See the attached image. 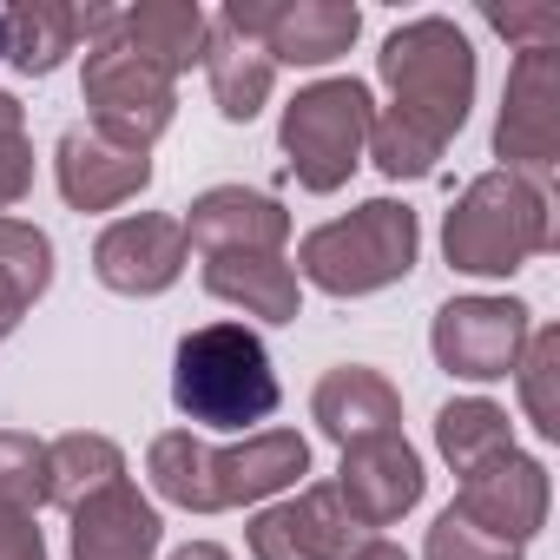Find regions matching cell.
Returning a JSON list of instances; mask_svg holds the SVG:
<instances>
[{
	"mask_svg": "<svg viewBox=\"0 0 560 560\" xmlns=\"http://www.w3.org/2000/svg\"><path fill=\"white\" fill-rule=\"evenodd\" d=\"M389 113L370 126V152L389 178H429L475 100V47L455 21H409L376 54Z\"/></svg>",
	"mask_w": 560,
	"mask_h": 560,
	"instance_id": "6da1fadb",
	"label": "cell"
},
{
	"mask_svg": "<svg viewBox=\"0 0 560 560\" xmlns=\"http://www.w3.org/2000/svg\"><path fill=\"white\" fill-rule=\"evenodd\" d=\"M311 468V442L298 429H264L250 435L244 448H205L191 442L185 429L159 435L152 455H145V475L165 501L191 508V514H211V508H244V501H264L277 488H291L298 475Z\"/></svg>",
	"mask_w": 560,
	"mask_h": 560,
	"instance_id": "7a4b0ae2",
	"label": "cell"
},
{
	"mask_svg": "<svg viewBox=\"0 0 560 560\" xmlns=\"http://www.w3.org/2000/svg\"><path fill=\"white\" fill-rule=\"evenodd\" d=\"M172 402H178V416H191L205 429H250V422L277 416V376H270L257 330H244V324L191 330L172 357Z\"/></svg>",
	"mask_w": 560,
	"mask_h": 560,
	"instance_id": "3957f363",
	"label": "cell"
},
{
	"mask_svg": "<svg viewBox=\"0 0 560 560\" xmlns=\"http://www.w3.org/2000/svg\"><path fill=\"white\" fill-rule=\"evenodd\" d=\"M547 244H553L547 191L521 172H481L442 224V250L468 277H508L527 257H540Z\"/></svg>",
	"mask_w": 560,
	"mask_h": 560,
	"instance_id": "277c9868",
	"label": "cell"
},
{
	"mask_svg": "<svg viewBox=\"0 0 560 560\" xmlns=\"http://www.w3.org/2000/svg\"><path fill=\"white\" fill-rule=\"evenodd\" d=\"M416 244H422L416 211L396 198H370L350 218L317 224L298 244V270L330 298H363V291H383V284L416 270Z\"/></svg>",
	"mask_w": 560,
	"mask_h": 560,
	"instance_id": "5b68a950",
	"label": "cell"
},
{
	"mask_svg": "<svg viewBox=\"0 0 560 560\" xmlns=\"http://www.w3.org/2000/svg\"><path fill=\"white\" fill-rule=\"evenodd\" d=\"M370 86L363 80H317L284 106V159L304 191H337L350 185L363 145H370Z\"/></svg>",
	"mask_w": 560,
	"mask_h": 560,
	"instance_id": "8992f818",
	"label": "cell"
},
{
	"mask_svg": "<svg viewBox=\"0 0 560 560\" xmlns=\"http://www.w3.org/2000/svg\"><path fill=\"white\" fill-rule=\"evenodd\" d=\"M86 106H93V132L119 152H145L165 126H172V80L159 67H145L139 54H126L113 34L93 40L86 54Z\"/></svg>",
	"mask_w": 560,
	"mask_h": 560,
	"instance_id": "52a82bcc",
	"label": "cell"
},
{
	"mask_svg": "<svg viewBox=\"0 0 560 560\" xmlns=\"http://www.w3.org/2000/svg\"><path fill=\"white\" fill-rule=\"evenodd\" d=\"M224 27L244 34L250 47L270 54V67H330L337 54H350L363 14L350 0H231Z\"/></svg>",
	"mask_w": 560,
	"mask_h": 560,
	"instance_id": "ba28073f",
	"label": "cell"
},
{
	"mask_svg": "<svg viewBox=\"0 0 560 560\" xmlns=\"http://www.w3.org/2000/svg\"><path fill=\"white\" fill-rule=\"evenodd\" d=\"M435 363L462 383H494L527 350V304L514 298H455L435 311Z\"/></svg>",
	"mask_w": 560,
	"mask_h": 560,
	"instance_id": "9c48e42d",
	"label": "cell"
},
{
	"mask_svg": "<svg viewBox=\"0 0 560 560\" xmlns=\"http://www.w3.org/2000/svg\"><path fill=\"white\" fill-rule=\"evenodd\" d=\"M494 152L508 159V172H547L560 159V47H527L508 73L501 93V126H494Z\"/></svg>",
	"mask_w": 560,
	"mask_h": 560,
	"instance_id": "30bf717a",
	"label": "cell"
},
{
	"mask_svg": "<svg viewBox=\"0 0 560 560\" xmlns=\"http://www.w3.org/2000/svg\"><path fill=\"white\" fill-rule=\"evenodd\" d=\"M185 224L178 218H159V211H139V218H119L100 231L93 244V270L100 284L119 291V298H159L165 284H178L185 270Z\"/></svg>",
	"mask_w": 560,
	"mask_h": 560,
	"instance_id": "8fae6325",
	"label": "cell"
},
{
	"mask_svg": "<svg viewBox=\"0 0 560 560\" xmlns=\"http://www.w3.org/2000/svg\"><path fill=\"white\" fill-rule=\"evenodd\" d=\"M455 514L475 521V527L494 534V540L527 547V534L547 521V468H540L534 455H514V448H508V455H494V462H481V468L462 475Z\"/></svg>",
	"mask_w": 560,
	"mask_h": 560,
	"instance_id": "7c38bea8",
	"label": "cell"
},
{
	"mask_svg": "<svg viewBox=\"0 0 560 560\" xmlns=\"http://www.w3.org/2000/svg\"><path fill=\"white\" fill-rule=\"evenodd\" d=\"M337 501H343V514H350L357 527H389V521H402V514L422 501V455H416L402 435H376V442L343 448Z\"/></svg>",
	"mask_w": 560,
	"mask_h": 560,
	"instance_id": "4fadbf2b",
	"label": "cell"
},
{
	"mask_svg": "<svg viewBox=\"0 0 560 560\" xmlns=\"http://www.w3.org/2000/svg\"><path fill=\"white\" fill-rule=\"evenodd\" d=\"M363 540V527L343 514L337 488H304L298 501H277L250 521V553L257 560H343Z\"/></svg>",
	"mask_w": 560,
	"mask_h": 560,
	"instance_id": "5bb4252c",
	"label": "cell"
},
{
	"mask_svg": "<svg viewBox=\"0 0 560 560\" xmlns=\"http://www.w3.org/2000/svg\"><path fill=\"white\" fill-rule=\"evenodd\" d=\"M291 237V211L264 198V191H244V185H218L191 205L185 218V244H198L205 257H237V250H284Z\"/></svg>",
	"mask_w": 560,
	"mask_h": 560,
	"instance_id": "9a60e30c",
	"label": "cell"
},
{
	"mask_svg": "<svg viewBox=\"0 0 560 560\" xmlns=\"http://www.w3.org/2000/svg\"><path fill=\"white\" fill-rule=\"evenodd\" d=\"M54 165H60V191H67L73 211H113V205H126V198H139L152 185V159L106 145L93 126H73L60 139Z\"/></svg>",
	"mask_w": 560,
	"mask_h": 560,
	"instance_id": "2e32d148",
	"label": "cell"
},
{
	"mask_svg": "<svg viewBox=\"0 0 560 560\" xmlns=\"http://www.w3.org/2000/svg\"><path fill=\"white\" fill-rule=\"evenodd\" d=\"M119 27L113 8H60V0H21L8 14V60L27 80H47L80 40H106Z\"/></svg>",
	"mask_w": 560,
	"mask_h": 560,
	"instance_id": "e0dca14e",
	"label": "cell"
},
{
	"mask_svg": "<svg viewBox=\"0 0 560 560\" xmlns=\"http://www.w3.org/2000/svg\"><path fill=\"white\" fill-rule=\"evenodd\" d=\"M152 553H159V508L132 481H113L73 508V560H152Z\"/></svg>",
	"mask_w": 560,
	"mask_h": 560,
	"instance_id": "ac0fdd59",
	"label": "cell"
},
{
	"mask_svg": "<svg viewBox=\"0 0 560 560\" xmlns=\"http://www.w3.org/2000/svg\"><path fill=\"white\" fill-rule=\"evenodd\" d=\"M311 416H317V429H324L330 442H343V448L376 442V435H402V396H396L376 370H357V363H343V370H330V376L317 383Z\"/></svg>",
	"mask_w": 560,
	"mask_h": 560,
	"instance_id": "d6986e66",
	"label": "cell"
},
{
	"mask_svg": "<svg viewBox=\"0 0 560 560\" xmlns=\"http://www.w3.org/2000/svg\"><path fill=\"white\" fill-rule=\"evenodd\" d=\"M205 34H211V21H205L198 0H145V8H126L113 27V40L126 54H139L145 67H159L165 80L205 54Z\"/></svg>",
	"mask_w": 560,
	"mask_h": 560,
	"instance_id": "ffe728a7",
	"label": "cell"
},
{
	"mask_svg": "<svg viewBox=\"0 0 560 560\" xmlns=\"http://www.w3.org/2000/svg\"><path fill=\"white\" fill-rule=\"evenodd\" d=\"M205 291L224 304H244V317L264 324H298V270L270 250H237L205 264Z\"/></svg>",
	"mask_w": 560,
	"mask_h": 560,
	"instance_id": "44dd1931",
	"label": "cell"
},
{
	"mask_svg": "<svg viewBox=\"0 0 560 560\" xmlns=\"http://www.w3.org/2000/svg\"><path fill=\"white\" fill-rule=\"evenodd\" d=\"M205 73H211V100H218V113L231 119V126H250L257 113H264V100H270V80H277V67H270V54L264 47H250L244 34H231L224 21L205 34Z\"/></svg>",
	"mask_w": 560,
	"mask_h": 560,
	"instance_id": "7402d4cb",
	"label": "cell"
},
{
	"mask_svg": "<svg viewBox=\"0 0 560 560\" xmlns=\"http://www.w3.org/2000/svg\"><path fill=\"white\" fill-rule=\"evenodd\" d=\"M113 481H126V455L106 435H60L47 448V501L80 508L86 494H100Z\"/></svg>",
	"mask_w": 560,
	"mask_h": 560,
	"instance_id": "603a6c76",
	"label": "cell"
},
{
	"mask_svg": "<svg viewBox=\"0 0 560 560\" xmlns=\"http://www.w3.org/2000/svg\"><path fill=\"white\" fill-rule=\"evenodd\" d=\"M435 442H442V455H448L462 475L514 448V435H508V416H501L494 402H481V396H468V402H448V409L435 416Z\"/></svg>",
	"mask_w": 560,
	"mask_h": 560,
	"instance_id": "cb8c5ba5",
	"label": "cell"
},
{
	"mask_svg": "<svg viewBox=\"0 0 560 560\" xmlns=\"http://www.w3.org/2000/svg\"><path fill=\"white\" fill-rule=\"evenodd\" d=\"M514 376H521V402H527L534 429L560 435V330H527Z\"/></svg>",
	"mask_w": 560,
	"mask_h": 560,
	"instance_id": "d4e9b609",
	"label": "cell"
},
{
	"mask_svg": "<svg viewBox=\"0 0 560 560\" xmlns=\"http://www.w3.org/2000/svg\"><path fill=\"white\" fill-rule=\"evenodd\" d=\"M40 501H47V442L8 429L0 435V508L34 514Z\"/></svg>",
	"mask_w": 560,
	"mask_h": 560,
	"instance_id": "484cf974",
	"label": "cell"
},
{
	"mask_svg": "<svg viewBox=\"0 0 560 560\" xmlns=\"http://www.w3.org/2000/svg\"><path fill=\"white\" fill-rule=\"evenodd\" d=\"M0 270L21 277L27 298H40L54 284V244H47V231H34L21 218H0Z\"/></svg>",
	"mask_w": 560,
	"mask_h": 560,
	"instance_id": "4316f807",
	"label": "cell"
},
{
	"mask_svg": "<svg viewBox=\"0 0 560 560\" xmlns=\"http://www.w3.org/2000/svg\"><path fill=\"white\" fill-rule=\"evenodd\" d=\"M429 560H521V547L514 540H494V534H481L475 521H462L455 508L429 527V547H422Z\"/></svg>",
	"mask_w": 560,
	"mask_h": 560,
	"instance_id": "83f0119b",
	"label": "cell"
},
{
	"mask_svg": "<svg viewBox=\"0 0 560 560\" xmlns=\"http://www.w3.org/2000/svg\"><path fill=\"white\" fill-rule=\"evenodd\" d=\"M488 27L521 40V54L527 47H560V8H527V0L514 8V0H508V8H488Z\"/></svg>",
	"mask_w": 560,
	"mask_h": 560,
	"instance_id": "f1b7e54d",
	"label": "cell"
},
{
	"mask_svg": "<svg viewBox=\"0 0 560 560\" xmlns=\"http://www.w3.org/2000/svg\"><path fill=\"white\" fill-rule=\"evenodd\" d=\"M27 185H34V145H27V132H0V211L21 205Z\"/></svg>",
	"mask_w": 560,
	"mask_h": 560,
	"instance_id": "f546056e",
	"label": "cell"
},
{
	"mask_svg": "<svg viewBox=\"0 0 560 560\" xmlns=\"http://www.w3.org/2000/svg\"><path fill=\"white\" fill-rule=\"evenodd\" d=\"M0 560H47V540H40L34 514L0 508Z\"/></svg>",
	"mask_w": 560,
	"mask_h": 560,
	"instance_id": "4dcf8cb0",
	"label": "cell"
},
{
	"mask_svg": "<svg viewBox=\"0 0 560 560\" xmlns=\"http://www.w3.org/2000/svg\"><path fill=\"white\" fill-rule=\"evenodd\" d=\"M34 298H27V284H21V277H8V270H0V337H8L14 324H21V311H27Z\"/></svg>",
	"mask_w": 560,
	"mask_h": 560,
	"instance_id": "1f68e13d",
	"label": "cell"
},
{
	"mask_svg": "<svg viewBox=\"0 0 560 560\" xmlns=\"http://www.w3.org/2000/svg\"><path fill=\"white\" fill-rule=\"evenodd\" d=\"M343 560H409V553H402L396 540H357V547H350Z\"/></svg>",
	"mask_w": 560,
	"mask_h": 560,
	"instance_id": "d6a6232c",
	"label": "cell"
},
{
	"mask_svg": "<svg viewBox=\"0 0 560 560\" xmlns=\"http://www.w3.org/2000/svg\"><path fill=\"white\" fill-rule=\"evenodd\" d=\"M21 126H27V106L14 93H0V132H21Z\"/></svg>",
	"mask_w": 560,
	"mask_h": 560,
	"instance_id": "836d02e7",
	"label": "cell"
},
{
	"mask_svg": "<svg viewBox=\"0 0 560 560\" xmlns=\"http://www.w3.org/2000/svg\"><path fill=\"white\" fill-rule=\"evenodd\" d=\"M172 560H231V553H224V547H211V540H191V547H178Z\"/></svg>",
	"mask_w": 560,
	"mask_h": 560,
	"instance_id": "e575fe53",
	"label": "cell"
},
{
	"mask_svg": "<svg viewBox=\"0 0 560 560\" xmlns=\"http://www.w3.org/2000/svg\"><path fill=\"white\" fill-rule=\"evenodd\" d=\"M0 60H8V14H0Z\"/></svg>",
	"mask_w": 560,
	"mask_h": 560,
	"instance_id": "d590c367",
	"label": "cell"
}]
</instances>
